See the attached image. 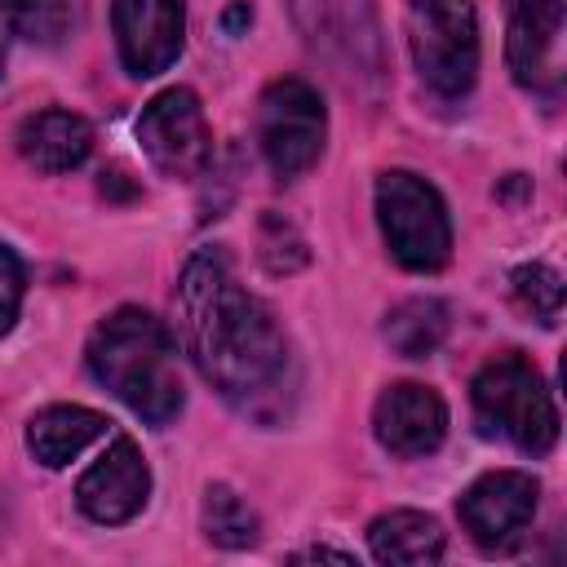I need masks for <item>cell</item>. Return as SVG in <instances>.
<instances>
[{
    "label": "cell",
    "mask_w": 567,
    "mask_h": 567,
    "mask_svg": "<svg viewBox=\"0 0 567 567\" xmlns=\"http://www.w3.org/2000/svg\"><path fill=\"white\" fill-rule=\"evenodd\" d=\"M536 496H540V487H536L532 474L492 470V474H478L461 492L456 514H461V523H465V532H470V540L478 549L509 554L527 536V527L536 518Z\"/></svg>",
    "instance_id": "obj_9"
},
{
    "label": "cell",
    "mask_w": 567,
    "mask_h": 567,
    "mask_svg": "<svg viewBox=\"0 0 567 567\" xmlns=\"http://www.w3.org/2000/svg\"><path fill=\"white\" fill-rule=\"evenodd\" d=\"M509 284H514L518 306L532 310V319H540L545 328L558 323V315H563V275H558L554 266H545V261L518 266V270L509 275Z\"/></svg>",
    "instance_id": "obj_20"
},
{
    "label": "cell",
    "mask_w": 567,
    "mask_h": 567,
    "mask_svg": "<svg viewBox=\"0 0 567 567\" xmlns=\"http://www.w3.org/2000/svg\"><path fill=\"white\" fill-rule=\"evenodd\" d=\"M137 142L146 159L173 182L199 177L213 155L208 120L190 89H164L159 97H151L137 115Z\"/></svg>",
    "instance_id": "obj_8"
},
{
    "label": "cell",
    "mask_w": 567,
    "mask_h": 567,
    "mask_svg": "<svg viewBox=\"0 0 567 567\" xmlns=\"http://www.w3.org/2000/svg\"><path fill=\"white\" fill-rule=\"evenodd\" d=\"M372 430L385 452L394 456H425L447 434V403L416 381H399L377 399Z\"/></svg>",
    "instance_id": "obj_12"
},
{
    "label": "cell",
    "mask_w": 567,
    "mask_h": 567,
    "mask_svg": "<svg viewBox=\"0 0 567 567\" xmlns=\"http://www.w3.org/2000/svg\"><path fill=\"white\" fill-rule=\"evenodd\" d=\"M89 372L97 385H106L120 403H128L142 421L168 425L182 412V372H177V346L168 328L137 306H124L106 315L89 337Z\"/></svg>",
    "instance_id": "obj_2"
},
{
    "label": "cell",
    "mask_w": 567,
    "mask_h": 567,
    "mask_svg": "<svg viewBox=\"0 0 567 567\" xmlns=\"http://www.w3.org/2000/svg\"><path fill=\"white\" fill-rule=\"evenodd\" d=\"M470 403L487 439H501L527 456H545L558 439V408L545 390V377L518 350L496 354L478 368L470 385Z\"/></svg>",
    "instance_id": "obj_3"
},
{
    "label": "cell",
    "mask_w": 567,
    "mask_h": 567,
    "mask_svg": "<svg viewBox=\"0 0 567 567\" xmlns=\"http://www.w3.org/2000/svg\"><path fill=\"white\" fill-rule=\"evenodd\" d=\"M248 18H252V9H248V4H230V9H226V31H239Z\"/></svg>",
    "instance_id": "obj_23"
},
{
    "label": "cell",
    "mask_w": 567,
    "mask_h": 567,
    "mask_svg": "<svg viewBox=\"0 0 567 567\" xmlns=\"http://www.w3.org/2000/svg\"><path fill=\"white\" fill-rule=\"evenodd\" d=\"M447 337V306L434 297H412L385 315V341L403 359H425Z\"/></svg>",
    "instance_id": "obj_17"
},
{
    "label": "cell",
    "mask_w": 567,
    "mask_h": 567,
    "mask_svg": "<svg viewBox=\"0 0 567 567\" xmlns=\"http://www.w3.org/2000/svg\"><path fill=\"white\" fill-rule=\"evenodd\" d=\"M328 137V111L315 84L284 75L270 80L261 102H257V142L275 177H297L306 173Z\"/></svg>",
    "instance_id": "obj_6"
},
{
    "label": "cell",
    "mask_w": 567,
    "mask_h": 567,
    "mask_svg": "<svg viewBox=\"0 0 567 567\" xmlns=\"http://www.w3.org/2000/svg\"><path fill=\"white\" fill-rule=\"evenodd\" d=\"M151 496V470L133 439H115L75 483V501L93 523H128Z\"/></svg>",
    "instance_id": "obj_11"
},
{
    "label": "cell",
    "mask_w": 567,
    "mask_h": 567,
    "mask_svg": "<svg viewBox=\"0 0 567 567\" xmlns=\"http://www.w3.org/2000/svg\"><path fill=\"white\" fill-rule=\"evenodd\" d=\"M115 49L133 75H159L177 62L186 35L182 0H115L111 4Z\"/></svg>",
    "instance_id": "obj_10"
},
{
    "label": "cell",
    "mask_w": 567,
    "mask_h": 567,
    "mask_svg": "<svg viewBox=\"0 0 567 567\" xmlns=\"http://www.w3.org/2000/svg\"><path fill=\"white\" fill-rule=\"evenodd\" d=\"M18 155L35 173H66L89 159L93 151V128L75 111H35L18 124Z\"/></svg>",
    "instance_id": "obj_14"
},
{
    "label": "cell",
    "mask_w": 567,
    "mask_h": 567,
    "mask_svg": "<svg viewBox=\"0 0 567 567\" xmlns=\"http://www.w3.org/2000/svg\"><path fill=\"white\" fill-rule=\"evenodd\" d=\"M306 44L346 80L381 75V27L372 0H288Z\"/></svg>",
    "instance_id": "obj_7"
},
{
    "label": "cell",
    "mask_w": 567,
    "mask_h": 567,
    "mask_svg": "<svg viewBox=\"0 0 567 567\" xmlns=\"http://www.w3.org/2000/svg\"><path fill=\"white\" fill-rule=\"evenodd\" d=\"M408 49L421 80L443 93L461 97L478 75V18L470 0H403Z\"/></svg>",
    "instance_id": "obj_5"
},
{
    "label": "cell",
    "mask_w": 567,
    "mask_h": 567,
    "mask_svg": "<svg viewBox=\"0 0 567 567\" xmlns=\"http://www.w3.org/2000/svg\"><path fill=\"white\" fill-rule=\"evenodd\" d=\"M204 532L221 549H244V545H257V514L226 483H213L204 496Z\"/></svg>",
    "instance_id": "obj_18"
},
{
    "label": "cell",
    "mask_w": 567,
    "mask_h": 567,
    "mask_svg": "<svg viewBox=\"0 0 567 567\" xmlns=\"http://www.w3.org/2000/svg\"><path fill=\"white\" fill-rule=\"evenodd\" d=\"M558 31L563 4L558 0H509V71L523 89H554L558 84Z\"/></svg>",
    "instance_id": "obj_13"
},
{
    "label": "cell",
    "mask_w": 567,
    "mask_h": 567,
    "mask_svg": "<svg viewBox=\"0 0 567 567\" xmlns=\"http://www.w3.org/2000/svg\"><path fill=\"white\" fill-rule=\"evenodd\" d=\"M22 288H27V275H22V261L13 248L0 244V337L13 328L18 310H22Z\"/></svg>",
    "instance_id": "obj_21"
},
{
    "label": "cell",
    "mask_w": 567,
    "mask_h": 567,
    "mask_svg": "<svg viewBox=\"0 0 567 567\" xmlns=\"http://www.w3.org/2000/svg\"><path fill=\"white\" fill-rule=\"evenodd\" d=\"M319 558H328V563H346V567H354V558H350V554H341V549H323V545H315V549H301V554H292V563H319Z\"/></svg>",
    "instance_id": "obj_22"
},
{
    "label": "cell",
    "mask_w": 567,
    "mask_h": 567,
    "mask_svg": "<svg viewBox=\"0 0 567 567\" xmlns=\"http://www.w3.org/2000/svg\"><path fill=\"white\" fill-rule=\"evenodd\" d=\"M177 332L195 368L244 412H261L288 377V341L239 284L221 248H199L177 279Z\"/></svg>",
    "instance_id": "obj_1"
},
{
    "label": "cell",
    "mask_w": 567,
    "mask_h": 567,
    "mask_svg": "<svg viewBox=\"0 0 567 567\" xmlns=\"http://www.w3.org/2000/svg\"><path fill=\"white\" fill-rule=\"evenodd\" d=\"M368 545L377 563H394V567H421V563H439L443 554V527L421 514V509H390L377 514L368 527Z\"/></svg>",
    "instance_id": "obj_16"
},
{
    "label": "cell",
    "mask_w": 567,
    "mask_h": 567,
    "mask_svg": "<svg viewBox=\"0 0 567 567\" xmlns=\"http://www.w3.org/2000/svg\"><path fill=\"white\" fill-rule=\"evenodd\" d=\"M106 434V416H97L93 408H75V403H58V408H44L31 416L27 425V447L40 465L49 470H62L71 465L93 439Z\"/></svg>",
    "instance_id": "obj_15"
},
{
    "label": "cell",
    "mask_w": 567,
    "mask_h": 567,
    "mask_svg": "<svg viewBox=\"0 0 567 567\" xmlns=\"http://www.w3.org/2000/svg\"><path fill=\"white\" fill-rule=\"evenodd\" d=\"M0 22L27 44H58L71 31V0H0Z\"/></svg>",
    "instance_id": "obj_19"
},
{
    "label": "cell",
    "mask_w": 567,
    "mask_h": 567,
    "mask_svg": "<svg viewBox=\"0 0 567 567\" xmlns=\"http://www.w3.org/2000/svg\"><path fill=\"white\" fill-rule=\"evenodd\" d=\"M377 221L390 257L403 270L430 275L452 252V221L439 190L408 168H390L377 177Z\"/></svg>",
    "instance_id": "obj_4"
}]
</instances>
